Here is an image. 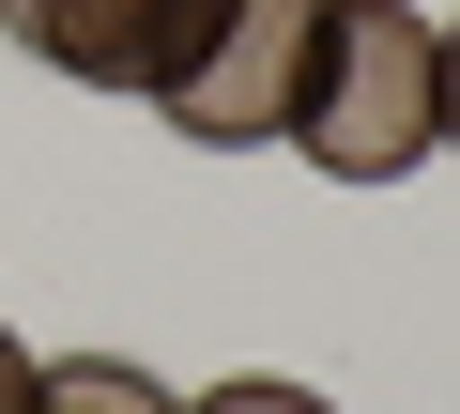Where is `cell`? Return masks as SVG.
<instances>
[{
	"mask_svg": "<svg viewBox=\"0 0 460 414\" xmlns=\"http://www.w3.org/2000/svg\"><path fill=\"white\" fill-rule=\"evenodd\" d=\"M445 154H460V31H445Z\"/></svg>",
	"mask_w": 460,
	"mask_h": 414,
	"instance_id": "cell-7",
	"label": "cell"
},
{
	"mask_svg": "<svg viewBox=\"0 0 460 414\" xmlns=\"http://www.w3.org/2000/svg\"><path fill=\"white\" fill-rule=\"evenodd\" d=\"M292 138L323 184H399L445 138V31L414 0H323V77H307Z\"/></svg>",
	"mask_w": 460,
	"mask_h": 414,
	"instance_id": "cell-1",
	"label": "cell"
},
{
	"mask_svg": "<svg viewBox=\"0 0 460 414\" xmlns=\"http://www.w3.org/2000/svg\"><path fill=\"white\" fill-rule=\"evenodd\" d=\"M31 414H184V399L123 353H62V368H31Z\"/></svg>",
	"mask_w": 460,
	"mask_h": 414,
	"instance_id": "cell-4",
	"label": "cell"
},
{
	"mask_svg": "<svg viewBox=\"0 0 460 414\" xmlns=\"http://www.w3.org/2000/svg\"><path fill=\"white\" fill-rule=\"evenodd\" d=\"M0 414H31V353H16V322H0Z\"/></svg>",
	"mask_w": 460,
	"mask_h": 414,
	"instance_id": "cell-6",
	"label": "cell"
},
{
	"mask_svg": "<svg viewBox=\"0 0 460 414\" xmlns=\"http://www.w3.org/2000/svg\"><path fill=\"white\" fill-rule=\"evenodd\" d=\"M307 77H323V0H230L215 47H199L154 108H169L199 154H261V138L307 123Z\"/></svg>",
	"mask_w": 460,
	"mask_h": 414,
	"instance_id": "cell-2",
	"label": "cell"
},
{
	"mask_svg": "<svg viewBox=\"0 0 460 414\" xmlns=\"http://www.w3.org/2000/svg\"><path fill=\"white\" fill-rule=\"evenodd\" d=\"M0 16H16V47L47 77H77V92H169L215 47L230 0H0Z\"/></svg>",
	"mask_w": 460,
	"mask_h": 414,
	"instance_id": "cell-3",
	"label": "cell"
},
{
	"mask_svg": "<svg viewBox=\"0 0 460 414\" xmlns=\"http://www.w3.org/2000/svg\"><path fill=\"white\" fill-rule=\"evenodd\" d=\"M184 414H338V399H307V383H215V399H184Z\"/></svg>",
	"mask_w": 460,
	"mask_h": 414,
	"instance_id": "cell-5",
	"label": "cell"
}]
</instances>
